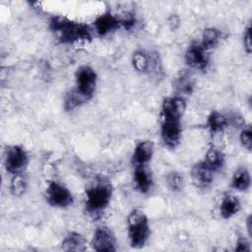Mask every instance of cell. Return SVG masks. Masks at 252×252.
I'll return each instance as SVG.
<instances>
[{
  "label": "cell",
  "instance_id": "1",
  "mask_svg": "<svg viewBox=\"0 0 252 252\" xmlns=\"http://www.w3.org/2000/svg\"><path fill=\"white\" fill-rule=\"evenodd\" d=\"M186 104L182 96L167 97L161 105L160 136L164 146L174 149L181 139V117L185 111Z\"/></svg>",
  "mask_w": 252,
  "mask_h": 252
},
{
  "label": "cell",
  "instance_id": "2",
  "mask_svg": "<svg viewBox=\"0 0 252 252\" xmlns=\"http://www.w3.org/2000/svg\"><path fill=\"white\" fill-rule=\"evenodd\" d=\"M76 86L65 96L64 107L66 110H73L74 108L89 101L95 91L96 87V73L88 66L84 65L77 69Z\"/></svg>",
  "mask_w": 252,
  "mask_h": 252
},
{
  "label": "cell",
  "instance_id": "3",
  "mask_svg": "<svg viewBox=\"0 0 252 252\" xmlns=\"http://www.w3.org/2000/svg\"><path fill=\"white\" fill-rule=\"evenodd\" d=\"M49 29L61 43H76L92 38V30L89 26L64 16L52 17L49 22Z\"/></svg>",
  "mask_w": 252,
  "mask_h": 252
},
{
  "label": "cell",
  "instance_id": "4",
  "mask_svg": "<svg viewBox=\"0 0 252 252\" xmlns=\"http://www.w3.org/2000/svg\"><path fill=\"white\" fill-rule=\"evenodd\" d=\"M111 196L112 186L110 182L103 177L94 179L86 188V211L94 218L100 216L108 207Z\"/></svg>",
  "mask_w": 252,
  "mask_h": 252
},
{
  "label": "cell",
  "instance_id": "5",
  "mask_svg": "<svg viewBox=\"0 0 252 252\" xmlns=\"http://www.w3.org/2000/svg\"><path fill=\"white\" fill-rule=\"evenodd\" d=\"M128 236L134 248H142L150 236V225L147 216L140 210L132 211L127 218Z\"/></svg>",
  "mask_w": 252,
  "mask_h": 252
},
{
  "label": "cell",
  "instance_id": "6",
  "mask_svg": "<svg viewBox=\"0 0 252 252\" xmlns=\"http://www.w3.org/2000/svg\"><path fill=\"white\" fill-rule=\"evenodd\" d=\"M47 203L55 208L70 207L73 202V195L70 190L58 181H50L45 189Z\"/></svg>",
  "mask_w": 252,
  "mask_h": 252
},
{
  "label": "cell",
  "instance_id": "7",
  "mask_svg": "<svg viewBox=\"0 0 252 252\" xmlns=\"http://www.w3.org/2000/svg\"><path fill=\"white\" fill-rule=\"evenodd\" d=\"M4 163L6 170L13 175L23 173L29 163V156L25 149L18 145L7 148Z\"/></svg>",
  "mask_w": 252,
  "mask_h": 252
},
{
  "label": "cell",
  "instance_id": "8",
  "mask_svg": "<svg viewBox=\"0 0 252 252\" xmlns=\"http://www.w3.org/2000/svg\"><path fill=\"white\" fill-rule=\"evenodd\" d=\"M91 244L95 251L110 252L116 250L115 236L106 226H100L95 229Z\"/></svg>",
  "mask_w": 252,
  "mask_h": 252
},
{
  "label": "cell",
  "instance_id": "9",
  "mask_svg": "<svg viewBox=\"0 0 252 252\" xmlns=\"http://www.w3.org/2000/svg\"><path fill=\"white\" fill-rule=\"evenodd\" d=\"M185 61L191 68L203 70L209 63L208 51L201 44H191L185 52Z\"/></svg>",
  "mask_w": 252,
  "mask_h": 252
},
{
  "label": "cell",
  "instance_id": "10",
  "mask_svg": "<svg viewBox=\"0 0 252 252\" xmlns=\"http://www.w3.org/2000/svg\"><path fill=\"white\" fill-rule=\"evenodd\" d=\"M120 27H121L120 18L116 17L110 12H105L101 14L94 22V29L95 32L100 36L106 35L107 33L114 32Z\"/></svg>",
  "mask_w": 252,
  "mask_h": 252
},
{
  "label": "cell",
  "instance_id": "11",
  "mask_svg": "<svg viewBox=\"0 0 252 252\" xmlns=\"http://www.w3.org/2000/svg\"><path fill=\"white\" fill-rule=\"evenodd\" d=\"M214 171L205 161L196 163L191 169V177L195 186L199 188L208 187L214 179Z\"/></svg>",
  "mask_w": 252,
  "mask_h": 252
},
{
  "label": "cell",
  "instance_id": "12",
  "mask_svg": "<svg viewBox=\"0 0 252 252\" xmlns=\"http://www.w3.org/2000/svg\"><path fill=\"white\" fill-rule=\"evenodd\" d=\"M154 144L152 141L140 142L133 153V162L136 166H145L153 158Z\"/></svg>",
  "mask_w": 252,
  "mask_h": 252
},
{
  "label": "cell",
  "instance_id": "13",
  "mask_svg": "<svg viewBox=\"0 0 252 252\" xmlns=\"http://www.w3.org/2000/svg\"><path fill=\"white\" fill-rule=\"evenodd\" d=\"M134 184L136 189L142 193H148L153 186V177L151 172L145 166H136L134 172Z\"/></svg>",
  "mask_w": 252,
  "mask_h": 252
},
{
  "label": "cell",
  "instance_id": "14",
  "mask_svg": "<svg viewBox=\"0 0 252 252\" xmlns=\"http://www.w3.org/2000/svg\"><path fill=\"white\" fill-rule=\"evenodd\" d=\"M87 240L84 235L79 232H69L62 241V249L65 251H84L86 250Z\"/></svg>",
  "mask_w": 252,
  "mask_h": 252
},
{
  "label": "cell",
  "instance_id": "15",
  "mask_svg": "<svg viewBox=\"0 0 252 252\" xmlns=\"http://www.w3.org/2000/svg\"><path fill=\"white\" fill-rule=\"evenodd\" d=\"M240 207V201L237 197L230 194L225 195L222 198L220 207V216L225 220L230 219L239 212Z\"/></svg>",
  "mask_w": 252,
  "mask_h": 252
},
{
  "label": "cell",
  "instance_id": "16",
  "mask_svg": "<svg viewBox=\"0 0 252 252\" xmlns=\"http://www.w3.org/2000/svg\"><path fill=\"white\" fill-rule=\"evenodd\" d=\"M251 177L246 167H239L233 173L231 179V186L238 191H246L250 188Z\"/></svg>",
  "mask_w": 252,
  "mask_h": 252
},
{
  "label": "cell",
  "instance_id": "17",
  "mask_svg": "<svg viewBox=\"0 0 252 252\" xmlns=\"http://www.w3.org/2000/svg\"><path fill=\"white\" fill-rule=\"evenodd\" d=\"M207 126L213 134L222 132L228 126V118L219 111H213L208 117Z\"/></svg>",
  "mask_w": 252,
  "mask_h": 252
},
{
  "label": "cell",
  "instance_id": "18",
  "mask_svg": "<svg viewBox=\"0 0 252 252\" xmlns=\"http://www.w3.org/2000/svg\"><path fill=\"white\" fill-rule=\"evenodd\" d=\"M205 162L213 171H217L223 166L224 156L221 151L213 147L208 150L205 158Z\"/></svg>",
  "mask_w": 252,
  "mask_h": 252
},
{
  "label": "cell",
  "instance_id": "19",
  "mask_svg": "<svg viewBox=\"0 0 252 252\" xmlns=\"http://www.w3.org/2000/svg\"><path fill=\"white\" fill-rule=\"evenodd\" d=\"M220 39V32L215 28H208L203 32L202 42L200 43L207 51L216 47Z\"/></svg>",
  "mask_w": 252,
  "mask_h": 252
},
{
  "label": "cell",
  "instance_id": "20",
  "mask_svg": "<svg viewBox=\"0 0 252 252\" xmlns=\"http://www.w3.org/2000/svg\"><path fill=\"white\" fill-rule=\"evenodd\" d=\"M152 59L144 51H136L132 57V64L134 68L142 73L149 72L152 68Z\"/></svg>",
  "mask_w": 252,
  "mask_h": 252
},
{
  "label": "cell",
  "instance_id": "21",
  "mask_svg": "<svg viewBox=\"0 0 252 252\" xmlns=\"http://www.w3.org/2000/svg\"><path fill=\"white\" fill-rule=\"evenodd\" d=\"M27 190V180L26 178L20 174H15L11 179L10 183V191L14 196H22Z\"/></svg>",
  "mask_w": 252,
  "mask_h": 252
},
{
  "label": "cell",
  "instance_id": "22",
  "mask_svg": "<svg viewBox=\"0 0 252 252\" xmlns=\"http://www.w3.org/2000/svg\"><path fill=\"white\" fill-rule=\"evenodd\" d=\"M183 183L184 181L182 175L176 171L169 172L166 175V184L169 187V189L173 192L180 191L183 187Z\"/></svg>",
  "mask_w": 252,
  "mask_h": 252
},
{
  "label": "cell",
  "instance_id": "23",
  "mask_svg": "<svg viewBox=\"0 0 252 252\" xmlns=\"http://www.w3.org/2000/svg\"><path fill=\"white\" fill-rule=\"evenodd\" d=\"M175 88L180 94H191L193 90V82L191 80V77L188 75H182L180 78L177 79Z\"/></svg>",
  "mask_w": 252,
  "mask_h": 252
},
{
  "label": "cell",
  "instance_id": "24",
  "mask_svg": "<svg viewBox=\"0 0 252 252\" xmlns=\"http://www.w3.org/2000/svg\"><path fill=\"white\" fill-rule=\"evenodd\" d=\"M240 142L242 144V146L247 149L248 151L251 150V146H252V132H251V128L250 126H247L246 128H244L241 133H240Z\"/></svg>",
  "mask_w": 252,
  "mask_h": 252
},
{
  "label": "cell",
  "instance_id": "25",
  "mask_svg": "<svg viewBox=\"0 0 252 252\" xmlns=\"http://www.w3.org/2000/svg\"><path fill=\"white\" fill-rule=\"evenodd\" d=\"M120 22H121V27H123L127 31H130L131 29L134 28L136 19L132 13H127L124 15L123 18H120Z\"/></svg>",
  "mask_w": 252,
  "mask_h": 252
},
{
  "label": "cell",
  "instance_id": "26",
  "mask_svg": "<svg viewBox=\"0 0 252 252\" xmlns=\"http://www.w3.org/2000/svg\"><path fill=\"white\" fill-rule=\"evenodd\" d=\"M243 44H244V48L246 50V52L248 54L251 53V28L250 25H248V27L245 30L244 32V36H243Z\"/></svg>",
  "mask_w": 252,
  "mask_h": 252
},
{
  "label": "cell",
  "instance_id": "27",
  "mask_svg": "<svg viewBox=\"0 0 252 252\" xmlns=\"http://www.w3.org/2000/svg\"><path fill=\"white\" fill-rule=\"evenodd\" d=\"M235 251H240V252H245V251H250L249 243L244 237H239L236 241L235 245Z\"/></svg>",
  "mask_w": 252,
  "mask_h": 252
},
{
  "label": "cell",
  "instance_id": "28",
  "mask_svg": "<svg viewBox=\"0 0 252 252\" xmlns=\"http://www.w3.org/2000/svg\"><path fill=\"white\" fill-rule=\"evenodd\" d=\"M251 222H252V218H251V216H249V217L247 218V220H246V225H247V230H248V234H249L250 237H251V235H252V232H251V228H252Z\"/></svg>",
  "mask_w": 252,
  "mask_h": 252
}]
</instances>
